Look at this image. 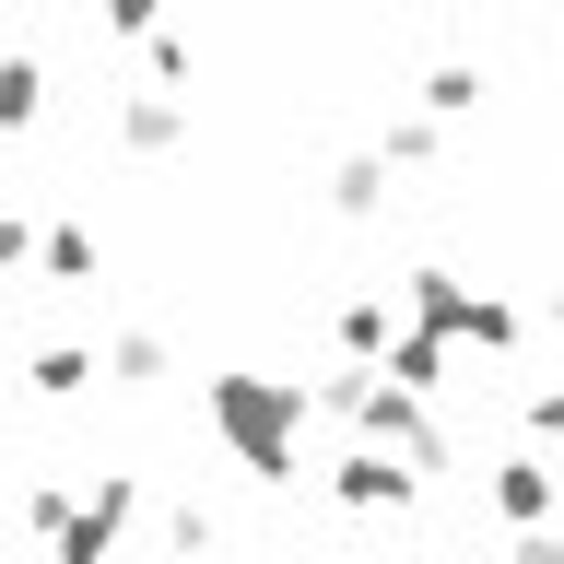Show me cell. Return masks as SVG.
I'll use <instances>...</instances> for the list:
<instances>
[{
  "instance_id": "cell-15",
  "label": "cell",
  "mask_w": 564,
  "mask_h": 564,
  "mask_svg": "<svg viewBox=\"0 0 564 564\" xmlns=\"http://www.w3.org/2000/svg\"><path fill=\"white\" fill-rule=\"evenodd\" d=\"M435 130H447V118H388L377 153H388V165H435Z\"/></svg>"
},
{
  "instance_id": "cell-18",
  "label": "cell",
  "mask_w": 564,
  "mask_h": 564,
  "mask_svg": "<svg viewBox=\"0 0 564 564\" xmlns=\"http://www.w3.org/2000/svg\"><path fill=\"white\" fill-rule=\"evenodd\" d=\"M24 259H47V236H35L24 212H0V271H24Z\"/></svg>"
},
{
  "instance_id": "cell-5",
  "label": "cell",
  "mask_w": 564,
  "mask_h": 564,
  "mask_svg": "<svg viewBox=\"0 0 564 564\" xmlns=\"http://www.w3.org/2000/svg\"><path fill=\"white\" fill-rule=\"evenodd\" d=\"M188 141V106H176V83H153V95H118V153H176Z\"/></svg>"
},
{
  "instance_id": "cell-20",
  "label": "cell",
  "mask_w": 564,
  "mask_h": 564,
  "mask_svg": "<svg viewBox=\"0 0 564 564\" xmlns=\"http://www.w3.org/2000/svg\"><path fill=\"white\" fill-rule=\"evenodd\" d=\"M518 564H564V529H518Z\"/></svg>"
},
{
  "instance_id": "cell-21",
  "label": "cell",
  "mask_w": 564,
  "mask_h": 564,
  "mask_svg": "<svg viewBox=\"0 0 564 564\" xmlns=\"http://www.w3.org/2000/svg\"><path fill=\"white\" fill-rule=\"evenodd\" d=\"M529 423H541V435H564V388H541V400H529Z\"/></svg>"
},
{
  "instance_id": "cell-3",
  "label": "cell",
  "mask_w": 564,
  "mask_h": 564,
  "mask_svg": "<svg viewBox=\"0 0 564 564\" xmlns=\"http://www.w3.org/2000/svg\"><path fill=\"white\" fill-rule=\"evenodd\" d=\"M564 482H553V458H494V518L506 529H553Z\"/></svg>"
},
{
  "instance_id": "cell-4",
  "label": "cell",
  "mask_w": 564,
  "mask_h": 564,
  "mask_svg": "<svg viewBox=\"0 0 564 564\" xmlns=\"http://www.w3.org/2000/svg\"><path fill=\"white\" fill-rule=\"evenodd\" d=\"M341 506H365V518L388 506V518H400V506H412V458L400 447H352L341 458Z\"/></svg>"
},
{
  "instance_id": "cell-19",
  "label": "cell",
  "mask_w": 564,
  "mask_h": 564,
  "mask_svg": "<svg viewBox=\"0 0 564 564\" xmlns=\"http://www.w3.org/2000/svg\"><path fill=\"white\" fill-rule=\"evenodd\" d=\"M153 12H165V0H106V35H141Z\"/></svg>"
},
{
  "instance_id": "cell-11",
  "label": "cell",
  "mask_w": 564,
  "mask_h": 564,
  "mask_svg": "<svg viewBox=\"0 0 564 564\" xmlns=\"http://www.w3.org/2000/svg\"><path fill=\"white\" fill-rule=\"evenodd\" d=\"M470 106H482V70H470V59H435V70H423V118H470Z\"/></svg>"
},
{
  "instance_id": "cell-10",
  "label": "cell",
  "mask_w": 564,
  "mask_h": 564,
  "mask_svg": "<svg viewBox=\"0 0 564 564\" xmlns=\"http://www.w3.org/2000/svg\"><path fill=\"white\" fill-rule=\"evenodd\" d=\"M35 118H47V70L12 47V59H0V130H35Z\"/></svg>"
},
{
  "instance_id": "cell-2",
  "label": "cell",
  "mask_w": 564,
  "mask_h": 564,
  "mask_svg": "<svg viewBox=\"0 0 564 564\" xmlns=\"http://www.w3.org/2000/svg\"><path fill=\"white\" fill-rule=\"evenodd\" d=\"M412 317H435V329H458V341H482V352H518V317L494 306V294H470L458 271H412Z\"/></svg>"
},
{
  "instance_id": "cell-6",
  "label": "cell",
  "mask_w": 564,
  "mask_h": 564,
  "mask_svg": "<svg viewBox=\"0 0 564 564\" xmlns=\"http://www.w3.org/2000/svg\"><path fill=\"white\" fill-rule=\"evenodd\" d=\"M388 377H400V388H447V329H435V317L400 329V341H388Z\"/></svg>"
},
{
  "instance_id": "cell-12",
  "label": "cell",
  "mask_w": 564,
  "mask_h": 564,
  "mask_svg": "<svg viewBox=\"0 0 564 564\" xmlns=\"http://www.w3.org/2000/svg\"><path fill=\"white\" fill-rule=\"evenodd\" d=\"M165 377V341H153V329H118V341H106V388H153Z\"/></svg>"
},
{
  "instance_id": "cell-24",
  "label": "cell",
  "mask_w": 564,
  "mask_h": 564,
  "mask_svg": "<svg viewBox=\"0 0 564 564\" xmlns=\"http://www.w3.org/2000/svg\"><path fill=\"white\" fill-rule=\"evenodd\" d=\"M458 564H470V553H458Z\"/></svg>"
},
{
  "instance_id": "cell-7",
  "label": "cell",
  "mask_w": 564,
  "mask_h": 564,
  "mask_svg": "<svg viewBox=\"0 0 564 564\" xmlns=\"http://www.w3.org/2000/svg\"><path fill=\"white\" fill-rule=\"evenodd\" d=\"M95 377H106V365H95V352H70V341H47V352L24 365V388H35V400H83Z\"/></svg>"
},
{
  "instance_id": "cell-23",
  "label": "cell",
  "mask_w": 564,
  "mask_h": 564,
  "mask_svg": "<svg viewBox=\"0 0 564 564\" xmlns=\"http://www.w3.org/2000/svg\"><path fill=\"white\" fill-rule=\"evenodd\" d=\"M329 564H365V553H329Z\"/></svg>"
},
{
  "instance_id": "cell-8",
  "label": "cell",
  "mask_w": 564,
  "mask_h": 564,
  "mask_svg": "<svg viewBox=\"0 0 564 564\" xmlns=\"http://www.w3.org/2000/svg\"><path fill=\"white\" fill-rule=\"evenodd\" d=\"M388 341H400V317H388V294H352V306H341V365H377Z\"/></svg>"
},
{
  "instance_id": "cell-13",
  "label": "cell",
  "mask_w": 564,
  "mask_h": 564,
  "mask_svg": "<svg viewBox=\"0 0 564 564\" xmlns=\"http://www.w3.org/2000/svg\"><path fill=\"white\" fill-rule=\"evenodd\" d=\"M212 541H224V518H212L200 494H176L165 506V553H212Z\"/></svg>"
},
{
  "instance_id": "cell-17",
  "label": "cell",
  "mask_w": 564,
  "mask_h": 564,
  "mask_svg": "<svg viewBox=\"0 0 564 564\" xmlns=\"http://www.w3.org/2000/svg\"><path fill=\"white\" fill-rule=\"evenodd\" d=\"M141 70H153V83H188V70H200V47H188V35H153V47H141Z\"/></svg>"
},
{
  "instance_id": "cell-9",
  "label": "cell",
  "mask_w": 564,
  "mask_h": 564,
  "mask_svg": "<svg viewBox=\"0 0 564 564\" xmlns=\"http://www.w3.org/2000/svg\"><path fill=\"white\" fill-rule=\"evenodd\" d=\"M377 200H388V153H341V176H329V212H341V224H365Z\"/></svg>"
},
{
  "instance_id": "cell-22",
  "label": "cell",
  "mask_w": 564,
  "mask_h": 564,
  "mask_svg": "<svg viewBox=\"0 0 564 564\" xmlns=\"http://www.w3.org/2000/svg\"><path fill=\"white\" fill-rule=\"evenodd\" d=\"M553 329H564V294H553Z\"/></svg>"
},
{
  "instance_id": "cell-1",
  "label": "cell",
  "mask_w": 564,
  "mask_h": 564,
  "mask_svg": "<svg viewBox=\"0 0 564 564\" xmlns=\"http://www.w3.org/2000/svg\"><path fill=\"white\" fill-rule=\"evenodd\" d=\"M200 412H212V435L236 447L247 482H294V435H306V388L294 377H212Z\"/></svg>"
},
{
  "instance_id": "cell-14",
  "label": "cell",
  "mask_w": 564,
  "mask_h": 564,
  "mask_svg": "<svg viewBox=\"0 0 564 564\" xmlns=\"http://www.w3.org/2000/svg\"><path fill=\"white\" fill-rule=\"evenodd\" d=\"M106 271V247L83 236V224H59V236H47V282H95Z\"/></svg>"
},
{
  "instance_id": "cell-16",
  "label": "cell",
  "mask_w": 564,
  "mask_h": 564,
  "mask_svg": "<svg viewBox=\"0 0 564 564\" xmlns=\"http://www.w3.org/2000/svg\"><path fill=\"white\" fill-rule=\"evenodd\" d=\"M70 506H83L70 482H35V494H24V529H35V541H59V529H70Z\"/></svg>"
}]
</instances>
